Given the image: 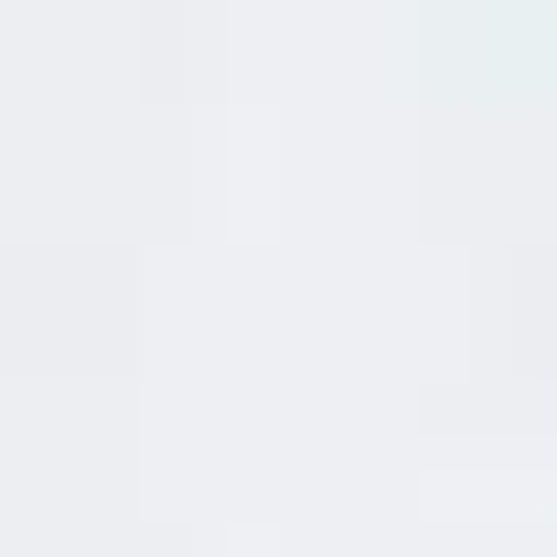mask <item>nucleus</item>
Segmentation results:
<instances>
[]
</instances>
